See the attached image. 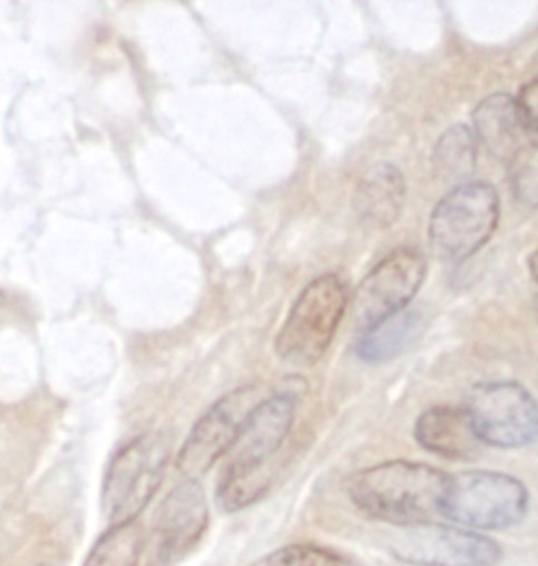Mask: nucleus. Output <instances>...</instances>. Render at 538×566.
<instances>
[{
    "mask_svg": "<svg viewBox=\"0 0 538 566\" xmlns=\"http://www.w3.org/2000/svg\"><path fill=\"white\" fill-rule=\"evenodd\" d=\"M296 409L298 392L289 389L268 394L252 409L216 486L223 513L241 512L266 495L272 476L269 463L291 432Z\"/></svg>",
    "mask_w": 538,
    "mask_h": 566,
    "instance_id": "1",
    "label": "nucleus"
},
{
    "mask_svg": "<svg viewBox=\"0 0 538 566\" xmlns=\"http://www.w3.org/2000/svg\"><path fill=\"white\" fill-rule=\"evenodd\" d=\"M448 473L408 460H389L352 473L345 492L371 518L404 526L441 515Z\"/></svg>",
    "mask_w": 538,
    "mask_h": 566,
    "instance_id": "2",
    "label": "nucleus"
},
{
    "mask_svg": "<svg viewBox=\"0 0 538 566\" xmlns=\"http://www.w3.org/2000/svg\"><path fill=\"white\" fill-rule=\"evenodd\" d=\"M498 220L500 198L494 185L462 184L435 205L428 220V243L438 260L464 263L490 241Z\"/></svg>",
    "mask_w": 538,
    "mask_h": 566,
    "instance_id": "3",
    "label": "nucleus"
},
{
    "mask_svg": "<svg viewBox=\"0 0 538 566\" xmlns=\"http://www.w3.org/2000/svg\"><path fill=\"white\" fill-rule=\"evenodd\" d=\"M168 437L145 432L122 447L106 467L102 509L112 525L135 522L158 492L168 469Z\"/></svg>",
    "mask_w": 538,
    "mask_h": 566,
    "instance_id": "4",
    "label": "nucleus"
},
{
    "mask_svg": "<svg viewBox=\"0 0 538 566\" xmlns=\"http://www.w3.org/2000/svg\"><path fill=\"white\" fill-rule=\"evenodd\" d=\"M527 486L494 470H467L447 476L441 515L468 528L505 530L528 512Z\"/></svg>",
    "mask_w": 538,
    "mask_h": 566,
    "instance_id": "5",
    "label": "nucleus"
},
{
    "mask_svg": "<svg viewBox=\"0 0 538 566\" xmlns=\"http://www.w3.org/2000/svg\"><path fill=\"white\" fill-rule=\"evenodd\" d=\"M348 294L335 274H322L299 294L276 336L279 359L311 367L322 359L344 317Z\"/></svg>",
    "mask_w": 538,
    "mask_h": 566,
    "instance_id": "6",
    "label": "nucleus"
},
{
    "mask_svg": "<svg viewBox=\"0 0 538 566\" xmlns=\"http://www.w3.org/2000/svg\"><path fill=\"white\" fill-rule=\"evenodd\" d=\"M462 409L482 446L520 449L537 439V403L520 384L510 380L477 384L468 390Z\"/></svg>",
    "mask_w": 538,
    "mask_h": 566,
    "instance_id": "7",
    "label": "nucleus"
},
{
    "mask_svg": "<svg viewBox=\"0 0 538 566\" xmlns=\"http://www.w3.org/2000/svg\"><path fill=\"white\" fill-rule=\"evenodd\" d=\"M387 549L412 566H497L504 549L495 539L470 530L442 523L397 526Z\"/></svg>",
    "mask_w": 538,
    "mask_h": 566,
    "instance_id": "8",
    "label": "nucleus"
},
{
    "mask_svg": "<svg viewBox=\"0 0 538 566\" xmlns=\"http://www.w3.org/2000/svg\"><path fill=\"white\" fill-rule=\"evenodd\" d=\"M256 384L239 387L216 400L189 430L176 457V469L188 480H198L231 450L259 400Z\"/></svg>",
    "mask_w": 538,
    "mask_h": 566,
    "instance_id": "9",
    "label": "nucleus"
},
{
    "mask_svg": "<svg viewBox=\"0 0 538 566\" xmlns=\"http://www.w3.org/2000/svg\"><path fill=\"white\" fill-rule=\"evenodd\" d=\"M427 273L425 258L414 248L392 251L362 280L352 301L359 331L401 313L414 300Z\"/></svg>",
    "mask_w": 538,
    "mask_h": 566,
    "instance_id": "10",
    "label": "nucleus"
},
{
    "mask_svg": "<svg viewBox=\"0 0 538 566\" xmlns=\"http://www.w3.org/2000/svg\"><path fill=\"white\" fill-rule=\"evenodd\" d=\"M209 523L205 492L195 480L179 483L159 503L153 520V552L159 563L182 558L205 535Z\"/></svg>",
    "mask_w": 538,
    "mask_h": 566,
    "instance_id": "11",
    "label": "nucleus"
},
{
    "mask_svg": "<svg viewBox=\"0 0 538 566\" xmlns=\"http://www.w3.org/2000/svg\"><path fill=\"white\" fill-rule=\"evenodd\" d=\"M472 120L482 144L507 167L537 148V127L525 118L511 95L497 92L484 98L472 112Z\"/></svg>",
    "mask_w": 538,
    "mask_h": 566,
    "instance_id": "12",
    "label": "nucleus"
},
{
    "mask_svg": "<svg viewBox=\"0 0 538 566\" xmlns=\"http://www.w3.org/2000/svg\"><path fill=\"white\" fill-rule=\"evenodd\" d=\"M414 437L422 449L448 460H472L482 442L462 407L434 406L415 420Z\"/></svg>",
    "mask_w": 538,
    "mask_h": 566,
    "instance_id": "13",
    "label": "nucleus"
},
{
    "mask_svg": "<svg viewBox=\"0 0 538 566\" xmlns=\"http://www.w3.org/2000/svg\"><path fill=\"white\" fill-rule=\"evenodd\" d=\"M407 187L401 170L391 164H377L361 178L355 187V214L364 227L389 230L401 218Z\"/></svg>",
    "mask_w": 538,
    "mask_h": 566,
    "instance_id": "14",
    "label": "nucleus"
},
{
    "mask_svg": "<svg viewBox=\"0 0 538 566\" xmlns=\"http://www.w3.org/2000/svg\"><path fill=\"white\" fill-rule=\"evenodd\" d=\"M424 316L421 311L407 310L387 317L364 331L355 344L359 359L368 364H382L401 356L422 333Z\"/></svg>",
    "mask_w": 538,
    "mask_h": 566,
    "instance_id": "15",
    "label": "nucleus"
},
{
    "mask_svg": "<svg viewBox=\"0 0 538 566\" xmlns=\"http://www.w3.org/2000/svg\"><path fill=\"white\" fill-rule=\"evenodd\" d=\"M435 175L444 181H464L474 175L477 167V145L467 125L448 128L432 154Z\"/></svg>",
    "mask_w": 538,
    "mask_h": 566,
    "instance_id": "16",
    "label": "nucleus"
},
{
    "mask_svg": "<svg viewBox=\"0 0 538 566\" xmlns=\"http://www.w3.org/2000/svg\"><path fill=\"white\" fill-rule=\"evenodd\" d=\"M145 548V530L138 520L112 525L90 548L83 566H138Z\"/></svg>",
    "mask_w": 538,
    "mask_h": 566,
    "instance_id": "17",
    "label": "nucleus"
},
{
    "mask_svg": "<svg viewBox=\"0 0 538 566\" xmlns=\"http://www.w3.org/2000/svg\"><path fill=\"white\" fill-rule=\"evenodd\" d=\"M249 566H355L354 562L345 558L334 549L311 543H296L272 549Z\"/></svg>",
    "mask_w": 538,
    "mask_h": 566,
    "instance_id": "18",
    "label": "nucleus"
},
{
    "mask_svg": "<svg viewBox=\"0 0 538 566\" xmlns=\"http://www.w3.org/2000/svg\"><path fill=\"white\" fill-rule=\"evenodd\" d=\"M511 188L515 197L535 208L537 205V148L518 157L514 164L508 165Z\"/></svg>",
    "mask_w": 538,
    "mask_h": 566,
    "instance_id": "19",
    "label": "nucleus"
},
{
    "mask_svg": "<svg viewBox=\"0 0 538 566\" xmlns=\"http://www.w3.org/2000/svg\"><path fill=\"white\" fill-rule=\"evenodd\" d=\"M518 108L531 125L537 127V81L528 82L515 97Z\"/></svg>",
    "mask_w": 538,
    "mask_h": 566,
    "instance_id": "20",
    "label": "nucleus"
}]
</instances>
